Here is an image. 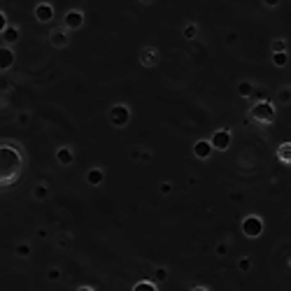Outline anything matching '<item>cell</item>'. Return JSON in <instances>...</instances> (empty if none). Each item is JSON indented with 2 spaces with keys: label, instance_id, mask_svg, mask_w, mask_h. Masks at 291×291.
<instances>
[{
  "label": "cell",
  "instance_id": "31",
  "mask_svg": "<svg viewBox=\"0 0 291 291\" xmlns=\"http://www.w3.org/2000/svg\"><path fill=\"white\" fill-rule=\"evenodd\" d=\"M47 280H49V282H59L61 280V268L51 266L49 270H47Z\"/></svg>",
  "mask_w": 291,
  "mask_h": 291
},
{
  "label": "cell",
  "instance_id": "10",
  "mask_svg": "<svg viewBox=\"0 0 291 291\" xmlns=\"http://www.w3.org/2000/svg\"><path fill=\"white\" fill-rule=\"evenodd\" d=\"M14 63H16L14 49H12V47H7V45H0V72L12 70V68H14Z\"/></svg>",
  "mask_w": 291,
  "mask_h": 291
},
{
  "label": "cell",
  "instance_id": "27",
  "mask_svg": "<svg viewBox=\"0 0 291 291\" xmlns=\"http://www.w3.org/2000/svg\"><path fill=\"white\" fill-rule=\"evenodd\" d=\"M166 280H168V268L166 266H159L154 270V282H156V284H163Z\"/></svg>",
  "mask_w": 291,
  "mask_h": 291
},
{
  "label": "cell",
  "instance_id": "38",
  "mask_svg": "<svg viewBox=\"0 0 291 291\" xmlns=\"http://www.w3.org/2000/svg\"><path fill=\"white\" fill-rule=\"evenodd\" d=\"M138 3H142V5H151L154 0H138Z\"/></svg>",
  "mask_w": 291,
  "mask_h": 291
},
{
  "label": "cell",
  "instance_id": "12",
  "mask_svg": "<svg viewBox=\"0 0 291 291\" xmlns=\"http://www.w3.org/2000/svg\"><path fill=\"white\" fill-rule=\"evenodd\" d=\"M56 163L63 168H70L72 163H75V151H72V147H68V145L59 147V149H56Z\"/></svg>",
  "mask_w": 291,
  "mask_h": 291
},
{
  "label": "cell",
  "instance_id": "5",
  "mask_svg": "<svg viewBox=\"0 0 291 291\" xmlns=\"http://www.w3.org/2000/svg\"><path fill=\"white\" fill-rule=\"evenodd\" d=\"M231 142H233V135L228 128H217L210 138V145L215 151H228L231 149Z\"/></svg>",
  "mask_w": 291,
  "mask_h": 291
},
{
  "label": "cell",
  "instance_id": "14",
  "mask_svg": "<svg viewBox=\"0 0 291 291\" xmlns=\"http://www.w3.org/2000/svg\"><path fill=\"white\" fill-rule=\"evenodd\" d=\"M0 37H3V45H7V47H14L16 42L21 40V30H19V26H14V24H7V28L0 33Z\"/></svg>",
  "mask_w": 291,
  "mask_h": 291
},
{
  "label": "cell",
  "instance_id": "36",
  "mask_svg": "<svg viewBox=\"0 0 291 291\" xmlns=\"http://www.w3.org/2000/svg\"><path fill=\"white\" fill-rule=\"evenodd\" d=\"M77 291H93V286H89V284H84V286H77Z\"/></svg>",
  "mask_w": 291,
  "mask_h": 291
},
{
  "label": "cell",
  "instance_id": "2",
  "mask_svg": "<svg viewBox=\"0 0 291 291\" xmlns=\"http://www.w3.org/2000/svg\"><path fill=\"white\" fill-rule=\"evenodd\" d=\"M247 117H249L254 124L259 126H273L277 119V107L273 101H268V98H261V101H256L254 105L249 107V112H247Z\"/></svg>",
  "mask_w": 291,
  "mask_h": 291
},
{
  "label": "cell",
  "instance_id": "17",
  "mask_svg": "<svg viewBox=\"0 0 291 291\" xmlns=\"http://www.w3.org/2000/svg\"><path fill=\"white\" fill-rule=\"evenodd\" d=\"M254 91H256V86H254V82H249V80H240L236 86V93L240 95V98H251Z\"/></svg>",
  "mask_w": 291,
  "mask_h": 291
},
{
  "label": "cell",
  "instance_id": "23",
  "mask_svg": "<svg viewBox=\"0 0 291 291\" xmlns=\"http://www.w3.org/2000/svg\"><path fill=\"white\" fill-rule=\"evenodd\" d=\"M56 247H59V249H70L72 247V233H61V236L56 238Z\"/></svg>",
  "mask_w": 291,
  "mask_h": 291
},
{
  "label": "cell",
  "instance_id": "16",
  "mask_svg": "<svg viewBox=\"0 0 291 291\" xmlns=\"http://www.w3.org/2000/svg\"><path fill=\"white\" fill-rule=\"evenodd\" d=\"M49 196H51V189H49V184H47V182H40V184L33 186V198H35L37 203L49 201Z\"/></svg>",
  "mask_w": 291,
  "mask_h": 291
},
{
  "label": "cell",
  "instance_id": "19",
  "mask_svg": "<svg viewBox=\"0 0 291 291\" xmlns=\"http://www.w3.org/2000/svg\"><path fill=\"white\" fill-rule=\"evenodd\" d=\"M277 161L284 163V166L291 163V142H282V145L277 147Z\"/></svg>",
  "mask_w": 291,
  "mask_h": 291
},
{
  "label": "cell",
  "instance_id": "22",
  "mask_svg": "<svg viewBox=\"0 0 291 291\" xmlns=\"http://www.w3.org/2000/svg\"><path fill=\"white\" fill-rule=\"evenodd\" d=\"M286 63H289V54H286V51H273V66L286 68Z\"/></svg>",
  "mask_w": 291,
  "mask_h": 291
},
{
  "label": "cell",
  "instance_id": "39",
  "mask_svg": "<svg viewBox=\"0 0 291 291\" xmlns=\"http://www.w3.org/2000/svg\"><path fill=\"white\" fill-rule=\"evenodd\" d=\"M82 3H84V0H82Z\"/></svg>",
  "mask_w": 291,
  "mask_h": 291
},
{
  "label": "cell",
  "instance_id": "18",
  "mask_svg": "<svg viewBox=\"0 0 291 291\" xmlns=\"http://www.w3.org/2000/svg\"><path fill=\"white\" fill-rule=\"evenodd\" d=\"M198 33H201V26H198L196 21H186V24L182 26V37H184V40H196Z\"/></svg>",
  "mask_w": 291,
  "mask_h": 291
},
{
  "label": "cell",
  "instance_id": "28",
  "mask_svg": "<svg viewBox=\"0 0 291 291\" xmlns=\"http://www.w3.org/2000/svg\"><path fill=\"white\" fill-rule=\"evenodd\" d=\"M228 249H231V245H228L226 240H221V242H217V245H215V254L217 256H226V254H228Z\"/></svg>",
  "mask_w": 291,
  "mask_h": 291
},
{
  "label": "cell",
  "instance_id": "1",
  "mask_svg": "<svg viewBox=\"0 0 291 291\" xmlns=\"http://www.w3.org/2000/svg\"><path fill=\"white\" fill-rule=\"evenodd\" d=\"M26 168V156L16 142H0V189L14 186Z\"/></svg>",
  "mask_w": 291,
  "mask_h": 291
},
{
  "label": "cell",
  "instance_id": "35",
  "mask_svg": "<svg viewBox=\"0 0 291 291\" xmlns=\"http://www.w3.org/2000/svg\"><path fill=\"white\" fill-rule=\"evenodd\" d=\"M280 3H282V0H263V5L270 7V10H275V7L280 5Z\"/></svg>",
  "mask_w": 291,
  "mask_h": 291
},
{
  "label": "cell",
  "instance_id": "29",
  "mask_svg": "<svg viewBox=\"0 0 291 291\" xmlns=\"http://www.w3.org/2000/svg\"><path fill=\"white\" fill-rule=\"evenodd\" d=\"M30 117H33V114H30L28 110H21L19 114H16V124H19V126H28L30 124Z\"/></svg>",
  "mask_w": 291,
  "mask_h": 291
},
{
  "label": "cell",
  "instance_id": "21",
  "mask_svg": "<svg viewBox=\"0 0 291 291\" xmlns=\"http://www.w3.org/2000/svg\"><path fill=\"white\" fill-rule=\"evenodd\" d=\"M133 291H159V284L154 280H140L133 284Z\"/></svg>",
  "mask_w": 291,
  "mask_h": 291
},
{
  "label": "cell",
  "instance_id": "4",
  "mask_svg": "<svg viewBox=\"0 0 291 291\" xmlns=\"http://www.w3.org/2000/svg\"><path fill=\"white\" fill-rule=\"evenodd\" d=\"M263 228H266V224H263V219L259 215H247L245 219L240 221V231L245 238H249V240H256V238L263 236Z\"/></svg>",
  "mask_w": 291,
  "mask_h": 291
},
{
  "label": "cell",
  "instance_id": "34",
  "mask_svg": "<svg viewBox=\"0 0 291 291\" xmlns=\"http://www.w3.org/2000/svg\"><path fill=\"white\" fill-rule=\"evenodd\" d=\"M35 236L40 238V240H47V238H49V231H47V228H37Z\"/></svg>",
  "mask_w": 291,
  "mask_h": 291
},
{
  "label": "cell",
  "instance_id": "33",
  "mask_svg": "<svg viewBox=\"0 0 291 291\" xmlns=\"http://www.w3.org/2000/svg\"><path fill=\"white\" fill-rule=\"evenodd\" d=\"M7 24H10V21H7V14L3 10H0V33H3V30L7 28Z\"/></svg>",
  "mask_w": 291,
  "mask_h": 291
},
{
  "label": "cell",
  "instance_id": "13",
  "mask_svg": "<svg viewBox=\"0 0 291 291\" xmlns=\"http://www.w3.org/2000/svg\"><path fill=\"white\" fill-rule=\"evenodd\" d=\"M191 151H193V156H196L198 161H207L215 149H212L210 140H196L193 142V147H191Z\"/></svg>",
  "mask_w": 291,
  "mask_h": 291
},
{
  "label": "cell",
  "instance_id": "20",
  "mask_svg": "<svg viewBox=\"0 0 291 291\" xmlns=\"http://www.w3.org/2000/svg\"><path fill=\"white\" fill-rule=\"evenodd\" d=\"M14 254L19 256V259H28V256L33 254V247H30V242H16V245H14Z\"/></svg>",
  "mask_w": 291,
  "mask_h": 291
},
{
  "label": "cell",
  "instance_id": "30",
  "mask_svg": "<svg viewBox=\"0 0 291 291\" xmlns=\"http://www.w3.org/2000/svg\"><path fill=\"white\" fill-rule=\"evenodd\" d=\"M270 49L273 51H286V40L284 37H275V40L270 42Z\"/></svg>",
  "mask_w": 291,
  "mask_h": 291
},
{
  "label": "cell",
  "instance_id": "7",
  "mask_svg": "<svg viewBox=\"0 0 291 291\" xmlns=\"http://www.w3.org/2000/svg\"><path fill=\"white\" fill-rule=\"evenodd\" d=\"M49 45L54 49H66L70 45V33H68L63 26H56V28L49 30Z\"/></svg>",
  "mask_w": 291,
  "mask_h": 291
},
{
  "label": "cell",
  "instance_id": "37",
  "mask_svg": "<svg viewBox=\"0 0 291 291\" xmlns=\"http://www.w3.org/2000/svg\"><path fill=\"white\" fill-rule=\"evenodd\" d=\"M193 291H207V286L205 284H196L193 286Z\"/></svg>",
  "mask_w": 291,
  "mask_h": 291
},
{
  "label": "cell",
  "instance_id": "32",
  "mask_svg": "<svg viewBox=\"0 0 291 291\" xmlns=\"http://www.w3.org/2000/svg\"><path fill=\"white\" fill-rule=\"evenodd\" d=\"M7 91H12V82L0 80V93H7Z\"/></svg>",
  "mask_w": 291,
  "mask_h": 291
},
{
  "label": "cell",
  "instance_id": "26",
  "mask_svg": "<svg viewBox=\"0 0 291 291\" xmlns=\"http://www.w3.org/2000/svg\"><path fill=\"white\" fill-rule=\"evenodd\" d=\"M251 266H254V261H251L249 256H240V259H238V270L240 273H249Z\"/></svg>",
  "mask_w": 291,
  "mask_h": 291
},
{
  "label": "cell",
  "instance_id": "25",
  "mask_svg": "<svg viewBox=\"0 0 291 291\" xmlns=\"http://www.w3.org/2000/svg\"><path fill=\"white\" fill-rule=\"evenodd\" d=\"M172 191H175V184H172L170 180L159 182V193H161V196H170Z\"/></svg>",
  "mask_w": 291,
  "mask_h": 291
},
{
  "label": "cell",
  "instance_id": "8",
  "mask_svg": "<svg viewBox=\"0 0 291 291\" xmlns=\"http://www.w3.org/2000/svg\"><path fill=\"white\" fill-rule=\"evenodd\" d=\"M33 16H35L37 24H51V21H54V16H56L54 5L42 0V3H37V5L33 7Z\"/></svg>",
  "mask_w": 291,
  "mask_h": 291
},
{
  "label": "cell",
  "instance_id": "9",
  "mask_svg": "<svg viewBox=\"0 0 291 291\" xmlns=\"http://www.w3.org/2000/svg\"><path fill=\"white\" fill-rule=\"evenodd\" d=\"M138 59H140L142 68H156V66H159V61H161V54H159V49H156V47L147 45V47H142V49H140Z\"/></svg>",
  "mask_w": 291,
  "mask_h": 291
},
{
  "label": "cell",
  "instance_id": "11",
  "mask_svg": "<svg viewBox=\"0 0 291 291\" xmlns=\"http://www.w3.org/2000/svg\"><path fill=\"white\" fill-rule=\"evenodd\" d=\"M128 156H131L133 163H142V166H147V163H151V159H154V154H151V149H147V147H131V151H128Z\"/></svg>",
  "mask_w": 291,
  "mask_h": 291
},
{
  "label": "cell",
  "instance_id": "6",
  "mask_svg": "<svg viewBox=\"0 0 291 291\" xmlns=\"http://www.w3.org/2000/svg\"><path fill=\"white\" fill-rule=\"evenodd\" d=\"M84 21H86V16H84V12L82 10H68L66 14H63V28L68 30V33H75V30H82V26H84Z\"/></svg>",
  "mask_w": 291,
  "mask_h": 291
},
{
  "label": "cell",
  "instance_id": "24",
  "mask_svg": "<svg viewBox=\"0 0 291 291\" xmlns=\"http://www.w3.org/2000/svg\"><path fill=\"white\" fill-rule=\"evenodd\" d=\"M277 101H280V105H289L291 103V86H282V89L277 91Z\"/></svg>",
  "mask_w": 291,
  "mask_h": 291
},
{
  "label": "cell",
  "instance_id": "3",
  "mask_svg": "<svg viewBox=\"0 0 291 291\" xmlns=\"http://www.w3.org/2000/svg\"><path fill=\"white\" fill-rule=\"evenodd\" d=\"M131 117H133V112L126 103H114L110 107V112H107V119H110V124L114 128H126V126L131 124Z\"/></svg>",
  "mask_w": 291,
  "mask_h": 291
},
{
  "label": "cell",
  "instance_id": "15",
  "mask_svg": "<svg viewBox=\"0 0 291 291\" xmlns=\"http://www.w3.org/2000/svg\"><path fill=\"white\" fill-rule=\"evenodd\" d=\"M84 180H86V184H89V186H101L103 182H105V170H103L101 166H93V168L86 170Z\"/></svg>",
  "mask_w": 291,
  "mask_h": 291
}]
</instances>
